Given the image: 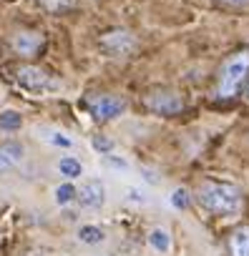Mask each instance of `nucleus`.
<instances>
[{
  "instance_id": "obj_23",
  "label": "nucleus",
  "mask_w": 249,
  "mask_h": 256,
  "mask_svg": "<svg viewBox=\"0 0 249 256\" xmlns=\"http://www.w3.org/2000/svg\"><path fill=\"white\" fill-rule=\"evenodd\" d=\"M221 3H229V6H241V3H246V0H221Z\"/></svg>"
},
{
  "instance_id": "obj_14",
  "label": "nucleus",
  "mask_w": 249,
  "mask_h": 256,
  "mask_svg": "<svg viewBox=\"0 0 249 256\" xmlns=\"http://www.w3.org/2000/svg\"><path fill=\"white\" fill-rule=\"evenodd\" d=\"M78 196V191L71 186V184H63V186H58L56 188V201L61 204V206H66V204H71L73 198Z\"/></svg>"
},
{
  "instance_id": "obj_20",
  "label": "nucleus",
  "mask_w": 249,
  "mask_h": 256,
  "mask_svg": "<svg viewBox=\"0 0 249 256\" xmlns=\"http://www.w3.org/2000/svg\"><path fill=\"white\" fill-rule=\"evenodd\" d=\"M48 141H51L53 146H63V148H71V138H66V136H61V134H51V136H48Z\"/></svg>"
},
{
  "instance_id": "obj_15",
  "label": "nucleus",
  "mask_w": 249,
  "mask_h": 256,
  "mask_svg": "<svg viewBox=\"0 0 249 256\" xmlns=\"http://www.w3.org/2000/svg\"><path fill=\"white\" fill-rule=\"evenodd\" d=\"M38 3H41L48 13H63V10L73 8V0H38Z\"/></svg>"
},
{
  "instance_id": "obj_18",
  "label": "nucleus",
  "mask_w": 249,
  "mask_h": 256,
  "mask_svg": "<svg viewBox=\"0 0 249 256\" xmlns=\"http://www.w3.org/2000/svg\"><path fill=\"white\" fill-rule=\"evenodd\" d=\"M93 148H96L98 154H111V151H113V141H111V138H103V136H96V138H93Z\"/></svg>"
},
{
  "instance_id": "obj_3",
  "label": "nucleus",
  "mask_w": 249,
  "mask_h": 256,
  "mask_svg": "<svg viewBox=\"0 0 249 256\" xmlns=\"http://www.w3.org/2000/svg\"><path fill=\"white\" fill-rule=\"evenodd\" d=\"M144 103H146V108H151L159 116H174V113H179L184 108L181 98L174 90H154V93H149L144 98Z\"/></svg>"
},
{
  "instance_id": "obj_6",
  "label": "nucleus",
  "mask_w": 249,
  "mask_h": 256,
  "mask_svg": "<svg viewBox=\"0 0 249 256\" xmlns=\"http://www.w3.org/2000/svg\"><path fill=\"white\" fill-rule=\"evenodd\" d=\"M123 108H126V100L116 98V96H101V98L91 100V116L96 120H111V118L121 116Z\"/></svg>"
},
{
  "instance_id": "obj_11",
  "label": "nucleus",
  "mask_w": 249,
  "mask_h": 256,
  "mask_svg": "<svg viewBox=\"0 0 249 256\" xmlns=\"http://www.w3.org/2000/svg\"><path fill=\"white\" fill-rule=\"evenodd\" d=\"M23 126V116L18 110H3L0 113V128L3 131H18Z\"/></svg>"
},
{
  "instance_id": "obj_16",
  "label": "nucleus",
  "mask_w": 249,
  "mask_h": 256,
  "mask_svg": "<svg viewBox=\"0 0 249 256\" xmlns=\"http://www.w3.org/2000/svg\"><path fill=\"white\" fill-rule=\"evenodd\" d=\"M0 151H6V156H11L13 161H21L23 158V146L16 144V141H6V144H0Z\"/></svg>"
},
{
  "instance_id": "obj_17",
  "label": "nucleus",
  "mask_w": 249,
  "mask_h": 256,
  "mask_svg": "<svg viewBox=\"0 0 249 256\" xmlns=\"http://www.w3.org/2000/svg\"><path fill=\"white\" fill-rule=\"evenodd\" d=\"M171 206H174V208H189V194H186L184 188H176V191L171 194Z\"/></svg>"
},
{
  "instance_id": "obj_2",
  "label": "nucleus",
  "mask_w": 249,
  "mask_h": 256,
  "mask_svg": "<svg viewBox=\"0 0 249 256\" xmlns=\"http://www.w3.org/2000/svg\"><path fill=\"white\" fill-rule=\"evenodd\" d=\"M246 73H249V53H239V56L229 58L219 76V98H231L239 90Z\"/></svg>"
},
{
  "instance_id": "obj_1",
  "label": "nucleus",
  "mask_w": 249,
  "mask_h": 256,
  "mask_svg": "<svg viewBox=\"0 0 249 256\" xmlns=\"http://www.w3.org/2000/svg\"><path fill=\"white\" fill-rule=\"evenodd\" d=\"M196 198L206 211L219 214V216L236 214L239 206H241L239 188L231 186V184H221V181H204L196 191Z\"/></svg>"
},
{
  "instance_id": "obj_19",
  "label": "nucleus",
  "mask_w": 249,
  "mask_h": 256,
  "mask_svg": "<svg viewBox=\"0 0 249 256\" xmlns=\"http://www.w3.org/2000/svg\"><path fill=\"white\" fill-rule=\"evenodd\" d=\"M16 168V161L11 156H6V151H0V176H6Z\"/></svg>"
},
{
  "instance_id": "obj_10",
  "label": "nucleus",
  "mask_w": 249,
  "mask_h": 256,
  "mask_svg": "<svg viewBox=\"0 0 249 256\" xmlns=\"http://www.w3.org/2000/svg\"><path fill=\"white\" fill-rule=\"evenodd\" d=\"M149 244L156 248V251H161V254H166L169 248H171V236L164 231V228H154L151 234H149Z\"/></svg>"
},
{
  "instance_id": "obj_13",
  "label": "nucleus",
  "mask_w": 249,
  "mask_h": 256,
  "mask_svg": "<svg viewBox=\"0 0 249 256\" xmlns=\"http://www.w3.org/2000/svg\"><path fill=\"white\" fill-rule=\"evenodd\" d=\"M58 168H61V174L68 176V178H78V176H81V164H78L76 158H61Z\"/></svg>"
},
{
  "instance_id": "obj_21",
  "label": "nucleus",
  "mask_w": 249,
  "mask_h": 256,
  "mask_svg": "<svg viewBox=\"0 0 249 256\" xmlns=\"http://www.w3.org/2000/svg\"><path fill=\"white\" fill-rule=\"evenodd\" d=\"M103 164L106 166H111V168H126V161H123V158H116V156H103Z\"/></svg>"
},
{
  "instance_id": "obj_5",
  "label": "nucleus",
  "mask_w": 249,
  "mask_h": 256,
  "mask_svg": "<svg viewBox=\"0 0 249 256\" xmlns=\"http://www.w3.org/2000/svg\"><path fill=\"white\" fill-rule=\"evenodd\" d=\"M16 80L23 88H28V90H46V88L53 86L51 83V76L43 68H38V66H21L18 73H16Z\"/></svg>"
},
{
  "instance_id": "obj_8",
  "label": "nucleus",
  "mask_w": 249,
  "mask_h": 256,
  "mask_svg": "<svg viewBox=\"0 0 249 256\" xmlns=\"http://www.w3.org/2000/svg\"><path fill=\"white\" fill-rule=\"evenodd\" d=\"M13 50L21 53V56H36L41 48H43V36L41 33H33V30H21L13 36Z\"/></svg>"
},
{
  "instance_id": "obj_12",
  "label": "nucleus",
  "mask_w": 249,
  "mask_h": 256,
  "mask_svg": "<svg viewBox=\"0 0 249 256\" xmlns=\"http://www.w3.org/2000/svg\"><path fill=\"white\" fill-rule=\"evenodd\" d=\"M78 238H81L83 244H101L106 236H103V231H101L98 226H81Z\"/></svg>"
},
{
  "instance_id": "obj_22",
  "label": "nucleus",
  "mask_w": 249,
  "mask_h": 256,
  "mask_svg": "<svg viewBox=\"0 0 249 256\" xmlns=\"http://www.w3.org/2000/svg\"><path fill=\"white\" fill-rule=\"evenodd\" d=\"M129 196H131L134 201H144V196H139V191H129Z\"/></svg>"
},
{
  "instance_id": "obj_4",
  "label": "nucleus",
  "mask_w": 249,
  "mask_h": 256,
  "mask_svg": "<svg viewBox=\"0 0 249 256\" xmlns=\"http://www.w3.org/2000/svg\"><path fill=\"white\" fill-rule=\"evenodd\" d=\"M101 48L108 56H129L136 48V38L129 30H111L101 36Z\"/></svg>"
},
{
  "instance_id": "obj_9",
  "label": "nucleus",
  "mask_w": 249,
  "mask_h": 256,
  "mask_svg": "<svg viewBox=\"0 0 249 256\" xmlns=\"http://www.w3.org/2000/svg\"><path fill=\"white\" fill-rule=\"evenodd\" d=\"M229 248L231 256H249V226H239L229 236Z\"/></svg>"
},
{
  "instance_id": "obj_7",
  "label": "nucleus",
  "mask_w": 249,
  "mask_h": 256,
  "mask_svg": "<svg viewBox=\"0 0 249 256\" xmlns=\"http://www.w3.org/2000/svg\"><path fill=\"white\" fill-rule=\"evenodd\" d=\"M76 198H78V204H81L83 208H101L103 201H106V188H103L101 181L91 178V181H86V184L81 186V191H78Z\"/></svg>"
}]
</instances>
